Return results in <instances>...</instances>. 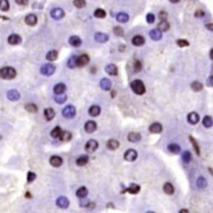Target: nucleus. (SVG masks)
Segmentation results:
<instances>
[{
    "label": "nucleus",
    "mask_w": 213,
    "mask_h": 213,
    "mask_svg": "<svg viewBox=\"0 0 213 213\" xmlns=\"http://www.w3.org/2000/svg\"><path fill=\"white\" fill-rule=\"evenodd\" d=\"M16 70L13 68L11 67H5L0 69V78L3 79L10 80L16 77Z\"/></svg>",
    "instance_id": "f257e3e1"
},
{
    "label": "nucleus",
    "mask_w": 213,
    "mask_h": 213,
    "mask_svg": "<svg viewBox=\"0 0 213 213\" xmlns=\"http://www.w3.org/2000/svg\"><path fill=\"white\" fill-rule=\"evenodd\" d=\"M131 88L137 95H142L145 93L146 92L144 84L139 79L134 80L131 83Z\"/></svg>",
    "instance_id": "f03ea898"
},
{
    "label": "nucleus",
    "mask_w": 213,
    "mask_h": 213,
    "mask_svg": "<svg viewBox=\"0 0 213 213\" xmlns=\"http://www.w3.org/2000/svg\"><path fill=\"white\" fill-rule=\"evenodd\" d=\"M55 66L52 65L51 63H47V64H43L40 68V73L44 75V76H51L52 75L54 72H55Z\"/></svg>",
    "instance_id": "7ed1b4c3"
},
{
    "label": "nucleus",
    "mask_w": 213,
    "mask_h": 213,
    "mask_svg": "<svg viewBox=\"0 0 213 213\" xmlns=\"http://www.w3.org/2000/svg\"><path fill=\"white\" fill-rule=\"evenodd\" d=\"M62 114L65 118H68V119L73 118L76 115V109L72 105H68L65 108H63Z\"/></svg>",
    "instance_id": "20e7f679"
},
{
    "label": "nucleus",
    "mask_w": 213,
    "mask_h": 213,
    "mask_svg": "<svg viewBox=\"0 0 213 213\" xmlns=\"http://www.w3.org/2000/svg\"><path fill=\"white\" fill-rule=\"evenodd\" d=\"M98 142L97 141L93 140V139H91L86 143L85 150L88 153H93L98 149Z\"/></svg>",
    "instance_id": "39448f33"
},
{
    "label": "nucleus",
    "mask_w": 213,
    "mask_h": 213,
    "mask_svg": "<svg viewBox=\"0 0 213 213\" xmlns=\"http://www.w3.org/2000/svg\"><path fill=\"white\" fill-rule=\"evenodd\" d=\"M50 15H51V17H52L53 19H55V20H60V19H62V18L65 16V13H64V11L62 10V8H53V9L51 10Z\"/></svg>",
    "instance_id": "423d86ee"
},
{
    "label": "nucleus",
    "mask_w": 213,
    "mask_h": 213,
    "mask_svg": "<svg viewBox=\"0 0 213 213\" xmlns=\"http://www.w3.org/2000/svg\"><path fill=\"white\" fill-rule=\"evenodd\" d=\"M137 157V152L134 149H128L125 152L124 158L127 161H134Z\"/></svg>",
    "instance_id": "0eeeda50"
},
{
    "label": "nucleus",
    "mask_w": 213,
    "mask_h": 213,
    "mask_svg": "<svg viewBox=\"0 0 213 213\" xmlns=\"http://www.w3.org/2000/svg\"><path fill=\"white\" fill-rule=\"evenodd\" d=\"M84 129L88 133H93L97 130V123L94 121H88L85 123Z\"/></svg>",
    "instance_id": "6e6552de"
},
{
    "label": "nucleus",
    "mask_w": 213,
    "mask_h": 213,
    "mask_svg": "<svg viewBox=\"0 0 213 213\" xmlns=\"http://www.w3.org/2000/svg\"><path fill=\"white\" fill-rule=\"evenodd\" d=\"M89 60H90L89 57L87 54H83L80 57H78V59H77V66L80 67V68L81 67H84L87 64H88Z\"/></svg>",
    "instance_id": "1a4fd4ad"
},
{
    "label": "nucleus",
    "mask_w": 213,
    "mask_h": 213,
    "mask_svg": "<svg viewBox=\"0 0 213 213\" xmlns=\"http://www.w3.org/2000/svg\"><path fill=\"white\" fill-rule=\"evenodd\" d=\"M94 38L97 42H98L100 43H103L108 42L109 37L107 33H96L94 35Z\"/></svg>",
    "instance_id": "9d476101"
},
{
    "label": "nucleus",
    "mask_w": 213,
    "mask_h": 213,
    "mask_svg": "<svg viewBox=\"0 0 213 213\" xmlns=\"http://www.w3.org/2000/svg\"><path fill=\"white\" fill-rule=\"evenodd\" d=\"M149 36H150V38L152 40L159 41V40H161V38H162V33H161V32L158 28H156V29H152V30L150 31Z\"/></svg>",
    "instance_id": "9b49d317"
},
{
    "label": "nucleus",
    "mask_w": 213,
    "mask_h": 213,
    "mask_svg": "<svg viewBox=\"0 0 213 213\" xmlns=\"http://www.w3.org/2000/svg\"><path fill=\"white\" fill-rule=\"evenodd\" d=\"M56 204L57 207L61 208H68L69 206V201L67 197H60L57 199Z\"/></svg>",
    "instance_id": "f8f14e48"
},
{
    "label": "nucleus",
    "mask_w": 213,
    "mask_h": 213,
    "mask_svg": "<svg viewBox=\"0 0 213 213\" xmlns=\"http://www.w3.org/2000/svg\"><path fill=\"white\" fill-rule=\"evenodd\" d=\"M7 97L10 101H18L20 98V93L15 90V89H12L9 90L7 93Z\"/></svg>",
    "instance_id": "ddd939ff"
},
{
    "label": "nucleus",
    "mask_w": 213,
    "mask_h": 213,
    "mask_svg": "<svg viewBox=\"0 0 213 213\" xmlns=\"http://www.w3.org/2000/svg\"><path fill=\"white\" fill-rule=\"evenodd\" d=\"M22 41V38H21V37L19 35H18V34H15V33H13V34H11L10 36L8 37V43L11 44V45H17V44H19Z\"/></svg>",
    "instance_id": "4468645a"
},
{
    "label": "nucleus",
    "mask_w": 213,
    "mask_h": 213,
    "mask_svg": "<svg viewBox=\"0 0 213 213\" xmlns=\"http://www.w3.org/2000/svg\"><path fill=\"white\" fill-rule=\"evenodd\" d=\"M187 120H188V122H189V123L195 125L197 124L198 122H199L200 117H199V115H198L197 113L192 112V113H191L188 114V116H187Z\"/></svg>",
    "instance_id": "2eb2a0df"
},
{
    "label": "nucleus",
    "mask_w": 213,
    "mask_h": 213,
    "mask_svg": "<svg viewBox=\"0 0 213 213\" xmlns=\"http://www.w3.org/2000/svg\"><path fill=\"white\" fill-rule=\"evenodd\" d=\"M100 86L103 90L104 91H109L112 88V82L110 81L108 78H104L101 80L100 82Z\"/></svg>",
    "instance_id": "dca6fc26"
},
{
    "label": "nucleus",
    "mask_w": 213,
    "mask_h": 213,
    "mask_svg": "<svg viewBox=\"0 0 213 213\" xmlns=\"http://www.w3.org/2000/svg\"><path fill=\"white\" fill-rule=\"evenodd\" d=\"M105 71L111 76H116L117 74V68L115 64H113V63L107 65V67L105 68Z\"/></svg>",
    "instance_id": "f3484780"
},
{
    "label": "nucleus",
    "mask_w": 213,
    "mask_h": 213,
    "mask_svg": "<svg viewBox=\"0 0 213 213\" xmlns=\"http://www.w3.org/2000/svg\"><path fill=\"white\" fill-rule=\"evenodd\" d=\"M37 22H38V18L35 14H28V15L26 16L25 18V23H26L29 26H34L36 25Z\"/></svg>",
    "instance_id": "a211bd4d"
},
{
    "label": "nucleus",
    "mask_w": 213,
    "mask_h": 213,
    "mask_svg": "<svg viewBox=\"0 0 213 213\" xmlns=\"http://www.w3.org/2000/svg\"><path fill=\"white\" fill-rule=\"evenodd\" d=\"M132 44L134 46L140 47V46H142L145 43V38L142 36H141V35H137V36H135L132 38Z\"/></svg>",
    "instance_id": "6ab92c4d"
},
{
    "label": "nucleus",
    "mask_w": 213,
    "mask_h": 213,
    "mask_svg": "<svg viewBox=\"0 0 213 213\" xmlns=\"http://www.w3.org/2000/svg\"><path fill=\"white\" fill-rule=\"evenodd\" d=\"M68 42H69V44H70L71 46L78 47H79V46H81V44H82V40H81V38H80L78 36H72L70 38H69Z\"/></svg>",
    "instance_id": "aec40b11"
},
{
    "label": "nucleus",
    "mask_w": 213,
    "mask_h": 213,
    "mask_svg": "<svg viewBox=\"0 0 213 213\" xmlns=\"http://www.w3.org/2000/svg\"><path fill=\"white\" fill-rule=\"evenodd\" d=\"M116 19L121 23H125L129 20V16L126 13H119L116 16Z\"/></svg>",
    "instance_id": "412c9836"
},
{
    "label": "nucleus",
    "mask_w": 213,
    "mask_h": 213,
    "mask_svg": "<svg viewBox=\"0 0 213 213\" xmlns=\"http://www.w3.org/2000/svg\"><path fill=\"white\" fill-rule=\"evenodd\" d=\"M50 164L54 167H58L62 164V159L58 156H53L50 158Z\"/></svg>",
    "instance_id": "4be33fe9"
},
{
    "label": "nucleus",
    "mask_w": 213,
    "mask_h": 213,
    "mask_svg": "<svg viewBox=\"0 0 213 213\" xmlns=\"http://www.w3.org/2000/svg\"><path fill=\"white\" fill-rule=\"evenodd\" d=\"M149 131L152 133H160L162 131V126L158 122H154L149 127Z\"/></svg>",
    "instance_id": "5701e85b"
},
{
    "label": "nucleus",
    "mask_w": 213,
    "mask_h": 213,
    "mask_svg": "<svg viewBox=\"0 0 213 213\" xmlns=\"http://www.w3.org/2000/svg\"><path fill=\"white\" fill-rule=\"evenodd\" d=\"M66 90V85L64 83H57L54 86V88H53V92L55 94H62L65 92Z\"/></svg>",
    "instance_id": "b1692460"
},
{
    "label": "nucleus",
    "mask_w": 213,
    "mask_h": 213,
    "mask_svg": "<svg viewBox=\"0 0 213 213\" xmlns=\"http://www.w3.org/2000/svg\"><path fill=\"white\" fill-rule=\"evenodd\" d=\"M141 135L138 132H130L127 136V139L131 142H137L141 140Z\"/></svg>",
    "instance_id": "393cba45"
},
{
    "label": "nucleus",
    "mask_w": 213,
    "mask_h": 213,
    "mask_svg": "<svg viewBox=\"0 0 213 213\" xmlns=\"http://www.w3.org/2000/svg\"><path fill=\"white\" fill-rule=\"evenodd\" d=\"M101 113V108L99 106H97V105H93L88 110V113L90 116L92 117H98Z\"/></svg>",
    "instance_id": "a878e982"
},
{
    "label": "nucleus",
    "mask_w": 213,
    "mask_h": 213,
    "mask_svg": "<svg viewBox=\"0 0 213 213\" xmlns=\"http://www.w3.org/2000/svg\"><path fill=\"white\" fill-rule=\"evenodd\" d=\"M157 28L162 33V32H166L169 28H170V24L166 20L161 21L158 24H157Z\"/></svg>",
    "instance_id": "bb28decb"
},
{
    "label": "nucleus",
    "mask_w": 213,
    "mask_h": 213,
    "mask_svg": "<svg viewBox=\"0 0 213 213\" xmlns=\"http://www.w3.org/2000/svg\"><path fill=\"white\" fill-rule=\"evenodd\" d=\"M59 139L62 142H68L72 139V134L70 132L68 131H63L61 132V134L59 136Z\"/></svg>",
    "instance_id": "cd10ccee"
},
{
    "label": "nucleus",
    "mask_w": 213,
    "mask_h": 213,
    "mask_svg": "<svg viewBox=\"0 0 213 213\" xmlns=\"http://www.w3.org/2000/svg\"><path fill=\"white\" fill-rule=\"evenodd\" d=\"M140 189L141 188L139 185L135 184V183H132V184H130L129 187L127 189V192H128L131 194H137V193L139 192Z\"/></svg>",
    "instance_id": "c85d7f7f"
},
{
    "label": "nucleus",
    "mask_w": 213,
    "mask_h": 213,
    "mask_svg": "<svg viewBox=\"0 0 213 213\" xmlns=\"http://www.w3.org/2000/svg\"><path fill=\"white\" fill-rule=\"evenodd\" d=\"M57 57H58V54L56 50H51L47 52V55H46V58L47 60L50 61V62H53V61H56L57 60Z\"/></svg>",
    "instance_id": "c756f323"
},
{
    "label": "nucleus",
    "mask_w": 213,
    "mask_h": 213,
    "mask_svg": "<svg viewBox=\"0 0 213 213\" xmlns=\"http://www.w3.org/2000/svg\"><path fill=\"white\" fill-rule=\"evenodd\" d=\"M44 117L47 121H51V120L55 117V112L52 108H47L44 110Z\"/></svg>",
    "instance_id": "7c9ffc66"
},
{
    "label": "nucleus",
    "mask_w": 213,
    "mask_h": 213,
    "mask_svg": "<svg viewBox=\"0 0 213 213\" xmlns=\"http://www.w3.org/2000/svg\"><path fill=\"white\" fill-rule=\"evenodd\" d=\"M119 142L117 140H114V139L109 140L107 142V146H108V148L110 149V150H116V149H117L119 147Z\"/></svg>",
    "instance_id": "2f4dec72"
},
{
    "label": "nucleus",
    "mask_w": 213,
    "mask_h": 213,
    "mask_svg": "<svg viewBox=\"0 0 213 213\" xmlns=\"http://www.w3.org/2000/svg\"><path fill=\"white\" fill-rule=\"evenodd\" d=\"M163 191L167 195H172L174 193V187H173V186L171 183L166 182L163 186Z\"/></svg>",
    "instance_id": "473e14b6"
},
{
    "label": "nucleus",
    "mask_w": 213,
    "mask_h": 213,
    "mask_svg": "<svg viewBox=\"0 0 213 213\" xmlns=\"http://www.w3.org/2000/svg\"><path fill=\"white\" fill-rule=\"evenodd\" d=\"M167 148H168V150L172 152V153H174V154H178V153H180V151H181V147H180V146L177 145L176 143H172V144H169L168 146H167Z\"/></svg>",
    "instance_id": "72a5a7b5"
},
{
    "label": "nucleus",
    "mask_w": 213,
    "mask_h": 213,
    "mask_svg": "<svg viewBox=\"0 0 213 213\" xmlns=\"http://www.w3.org/2000/svg\"><path fill=\"white\" fill-rule=\"evenodd\" d=\"M67 95L64 93H62V94H56V96H55V98H54V100H55V102L58 104H62L64 103L65 102H66V100H67Z\"/></svg>",
    "instance_id": "f704fd0d"
},
{
    "label": "nucleus",
    "mask_w": 213,
    "mask_h": 213,
    "mask_svg": "<svg viewBox=\"0 0 213 213\" xmlns=\"http://www.w3.org/2000/svg\"><path fill=\"white\" fill-rule=\"evenodd\" d=\"M88 162V156H82L78 157L76 161V164L79 166H85Z\"/></svg>",
    "instance_id": "c9c22d12"
},
{
    "label": "nucleus",
    "mask_w": 213,
    "mask_h": 213,
    "mask_svg": "<svg viewBox=\"0 0 213 213\" xmlns=\"http://www.w3.org/2000/svg\"><path fill=\"white\" fill-rule=\"evenodd\" d=\"M88 193V189H87L86 187H80V188L78 189V191H77V192H76V195H77V197H79V198H84L85 197H87Z\"/></svg>",
    "instance_id": "e433bc0d"
},
{
    "label": "nucleus",
    "mask_w": 213,
    "mask_h": 213,
    "mask_svg": "<svg viewBox=\"0 0 213 213\" xmlns=\"http://www.w3.org/2000/svg\"><path fill=\"white\" fill-rule=\"evenodd\" d=\"M202 124H203V126H204L205 127H207V128L211 127H212V126L213 125L212 117H210V116H206V117L203 118Z\"/></svg>",
    "instance_id": "4c0bfd02"
},
{
    "label": "nucleus",
    "mask_w": 213,
    "mask_h": 213,
    "mask_svg": "<svg viewBox=\"0 0 213 213\" xmlns=\"http://www.w3.org/2000/svg\"><path fill=\"white\" fill-rule=\"evenodd\" d=\"M197 186L199 188H201V189L205 188V187L207 186V180L203 177H198L197 180Z\"/></svg>",
    "instance_id": "58836bf2"
},
{
    "label": "nucleus",
    "mask_w": 213,
    "mask_h": 213,
    "mask_svg": "<svg viewBox=\"0 0 213 213\" xmlns=\"http://www.w3.org/2000/svg\"><path fill=\"white\" fill-rule=\"evenodd\" d=\"M77 59H78V57L77 56H73L69 58V60L68 61V67L69 68H74L77 66Z\"/></svg>",
    "instance_id": "ea45409f"
},
{
    "label": "nucleus",
    "mask_w": 213,
    "mask_h": 213,
    "mask_svg": "<svg viewBox=\"0 0 213 213\" xmlns=\"http://www.w3.org/2000/svg\"><path fill=\"white\" fill-rule=\"evenodd\" d=\"M107 15L106 11L102 9V8H98L94 12V17L95 18H103Z\"/></svg>",
    "instance_id": "a19ab883"
},
{
    "label": "nucleus",
    "mask_w": 213,
    "mask_h": 213,
    "mask_svg": "<svg viewBox=\"0 0 213 213\" xmlns=\"http://www.w3.org/2000/svg\"><path fill=\"white\" fill-rule=\"evenodd\" d=\"M25 109L28 112L31 113H38V107H37L35 104L33 103L27 104L26 106H25Z\"/></svg>",
    "instance_id": "79ce46f5"
},
{
    "label": "nucleus",
    "mask_w": 213,
    "mask_h": 213,
    "mask_svg": "<svg viewBox=\"0 0 213 213\" xmlns=\"http://www.w3.org/2000/svg\"><path fill=\"white\" fill-rule=\"evenodd\" d=\"M0 9L4 12L9 9V3L8 0H0Z\"/></svg>",
    "instance_id": "37998d69"
},
{
    "label": "nucleus",
    "mask_w": 213,
    "mask_h": 213,
    "mask_svg": "<svg viewBox=\"0 0 213 213\" xmlns=\"http://www.w3.org/2000/svg\"><path fill=\"white\" fill-rule=\"evenodd\" d=\"M191 88H192V89L193 91H195V92H199V91L202 90L203 85L201 83H199V82H193V83L191 84Z\"/></svg>",
    "instance_id": "c03bdc74"
},
{
    "label": "nucleus",
    "mask_w": 213,
    "mask_h": 213,
    "mask_svg": "<svg viewBox=\"0 0 213 213\" xmlns=\"http://www.w3.org/2000/svg\"><path fill=\"white\" fill-rule=\"evenodd\" d=\"M182 157V160H183V161H184L185 163H188V162H190L191 159H192V154L190 153V151H183Z\"/></svg>",
    "instance_id": "a18cd8bd"
},
{
    "label": "nucleus",
    "mask_w": 213,
    "mask_h": 213,
    "mask_svg": "<svg viewBox=\"0 0 213 213\" xmlns=\"http://www.w3.org/2000/svg\"><path fill=\"white\" fill-rule=\"evenodd\" d=\"M73 4L76 8H83L86 6V1L85 0H74L73 1Z\"/></svg>",
    "instance_id": "49530a36"
},
{
    "label": "nucleus",
    "mask_w": 213,
    "mask_h": 213,
    "mask_svg": "<svg viewBox=\"0 0 213 213\" xmlns=\"http://www.w3.org/2000/svg\"><path fill=\"white\" fill-rule=\"evenodd\" d=\"M61 132H62L61 128H60L59 127H56L51 132V136H52L53 138H57V137H59V136L61 134Z\"/></svg>",
    "instance_id": "de8ad7c7"
},
{
    "label": "nucleus",
    "mask_w": 213,
    "mask_h": 213,
    "mask_svg": "<svg viewBox=\"0 0 213 213\" xmlns=\"http://www.w3.org/2000/svg\"><path fill=\"white\" fill-rule=\"evenodd\" d=\"M113 33H115V35H117V36H123V34H124L123 29L120 26L115 27L113 28Z\"/></svg>",
    "instance_id": "09e8293b"
},
{
    "label": "nucleus",
    "mask_w": 213,
    "mask_h": 213,
    "mask_svg": "<svg viewBox=\"0 0 213 213\" xmlns=\"http://www.w3.org/2000/svg\"><path fill=\"white\" fill-rule=\"evenodd\" d=\"M189 139L191 141V142L192 143L193 147H194V149H195L196 152L197 153V155H200V150H199V146H198L197 142L195 141V139L193 138L192 137H189Z\"/></svg>",
    "instance_id": "8fccbe9b"
},
{
    "label": "nucleus",
    "mask_w": 213,
    "mask_h": 213,
    "mask_svg": "<svg viewBox=\"0 0 213 213\" xmlns=\"http://www.w3.org/2000/svg\"><path fill=\"white\" fill-rule=\"evenodd\" d=\"M177 45L181 47H187V46H189V42H188L187 40H185V39H178V40L177 41Z\"/></svg>",
    "instance_id": "3c124183"
},
{
    "label": "nucleus",
    "mask_w": 213,
    "mask_h": 213,
    "mask_svg": "<svg viewBox=\"0 0 213 213\" xmlns=\"http://www.w3.org/2000/svg\"><path fill=\"white\" fill-rule=\"evenodd\" d=\"M146 22L148 23H153L154 22H155V15L153 14V13H148L146 17Z\"/></svg>",
    "instance_id": "603ef678"
},
{
    "label": "nucleus",
    "mask_w": 213,
    "mask_h": 213,
    "mask_svg": "<svg viewBox=\"0 0 213 213\" xmlns=\"http://www.w3.org/2000/svg\"><path fill=\"white\" fill-rule=\"evenodd\" d=\"M158 18H159V19H160L161 21H165L167 19L168 15H167L166 12H165V11H161V12L159 13Z\"/></svg>",
    "instance_id": "864d4df0"
},
{
    "label": "nucleus",
    "mask_w": 213,
    "mask_h": 213,
    "mask_svg": "<svg viewBox=\"0 0 213 213\" xmlns=\"http://www.w3.org/2000/svg\"><path fill=\"white\" fill-rule=\"evenodd\" d=\"M36 178V174L33 173V172H29L28 173V182H32L33 181H34Z\"/></svg>",
    "instance_id": "5fc2aeb1"
},
{
    "label": "nucleus",
    "mask_w": 213,
    "mask_h": 213,
    "mask_svg": "<svg viewBox=\"0 0 213 213\" xmlns=\"http://www.w3.org/2000/svg\"><path fill=\"white\" fill-rule=\"evenodd\" d=\"M134 70H135V72H140L141 70H142V63L139 61L135 62V64H134Z\"/></svg>",
    "instance_id": "6e6d98bb"
},
{
    "label": "nucleus",
    "mask_w": 213,
    "mask_h": 213,
    "mask_svg": "<svg viewBox=\"0 0 213 213\" xmlns=\"http://www.w3.org/2000/svg\"><path fill=\"white\" fill-rule=\"evenodd\" d=\"M207 85L208 87H212L213 88V76H210L207 80Z\"/></svg>",
    "instance_id": "4d7b16f0"
},
{
    "label": "nucleus",
    "mask_w": 213,
    "mask_h": 213,
    "mask_svg": "<svg viewBox=\"0 0 213 213\" xmlns=\"http://www.w3.org/2000/svg\"><path fill=\"white\" fill-rule=\"evenodd\" d=\"M15 2L18 5H27L28 3V0H15Z\"/></svg>",
    "instance_id": "13d9d810"
},
{
    "label": "nucleus",
    "mask_w": 213,
    "mask_h": 213,
    "mask_svg": "<svg viewBox=\"0 0 213 213\" xmlns=\"http://www.w3.org/2000/svg\"><path fill=\"white\" fill-rule=\"evenodd\" d=\"M202 16H204V12H202V11H201V10H198L196 12V13H195V17H202Z\"/></svg>",
    "instance_id": "bf43d9fd"
},
{
    "label": "nucleus",
    "mask_w": 213,
    "mask_h": 213,
    "mask_svg": "<svg viewBox=\"0 0 213 213\" xmlns=\"http://www.w3.org/2000/svg\"><path fill=\"white\" fill-rule=\"evenodd\" d=\"M206 28L210 31H213V23H208L206 25Z\"/></svg>",
    "instance_id": "052dcab7"
},
{
    "label": "nucleus",
    "mask_w": 213,
    "mask_h": 213,
    "mask_svg": "<svg viewBox=\"0 0 213 213\" xmlns=\"http://www.w3.org/2000/svg\"><path fill=\"white\" fill-rule=\"evenodd\" d=\"M210 57L212 58V60H213V48L211 50V52H210Z\"/></svg>",
    "instance_id": "680f3d73"
},
{
    "label": "nucleus",
    "mask_w": 213,
    "mask_h": 213,
    "mask_svg": "<svg viewBox=\"0 0 213 213\" xmlns=\"http://www.w3.org/2000/svg\"><path fill=\"white\" fill-rule=\"evenodd\" d=\"M171 3H172V4H177V3H178L180 0H169Z\"/></svg>",
    "instance_id": "e2e57ef3"
},
{
    "label": "nucleus",
    "mask_w": 213,
    "mask_h": 213,
    "mask_svg": "<svg viewBox=\"0 0 213 213\" xmlns=\"http://www.w3.org/2000/svg\"><path fill=\"white\" fill-rule=\"evenodd\" d=\"M180 212L182 213V212H188V210H185V209H182V210H181L180 211Z\"/></svg>",
    "instance_id": "0e129e2a"
}]
</instances>
